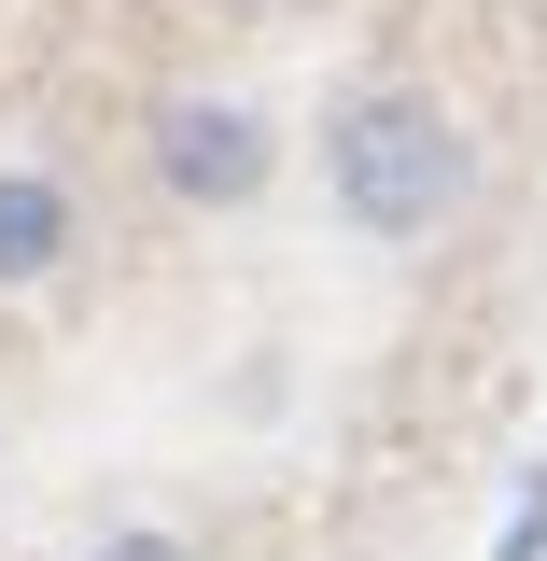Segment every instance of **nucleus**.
<instances>
[{"instance_id": "nucleus-3", "label": "nucleus", "mask_w": 547, "mask_h": 561, "mask_svg": "<svg viewBox=\"0 0 547 561\" xmlns=\"http://www.w3.org/2000/svg\"><path fill=\"white\" fill-rule=\"evenodd\" d=\"M57 253H70V183L57 169H0V295L57 280Z\"/></svg>"}, {"instance_id": "nucleus-1", "label": "nucleus", "mask_w": 547, "mask_h": 561, "mask_svg": "<svg viewBox=\"0 0 547 561\" xmlns=\"http://www.w3.org/2000/svg\"><path fill=\"white\" fill-rule=\"evenodd\" d=\"M323 183H338L351 239L408 253V239H435L464 210V127L421 84H365V99H338V127H323Z\"/></svg>"}, {"instance_id": "nucleus-4", "label": "nucleus", "mask_w": 547, "mask_h": 561, "mask_svg": "<svg viewBox=\"0 0 547 561\" xmlns=\"http://www.w3.org/2000/svg\"><path fill=\"white\" fill-rule=\"evenodd\" d=\"M491 561H547V463H520V491H505V534H491Z\"/></svg>"}, {"instance_id": "nucleus-2", "label": "nucleus", "mask_w": 547, "mask_h": 561, "mask_svg": "<svg viewBox=\"0 0 547 561\" xmlns=\"http://www.w3.org/2000/svg\"><path fill=\"white\" fill-rule=\"evenodd\" d=\"M155 183L183 210H239L267 183V113L253 99H169L155 113Z\"/></svg>"}, {"instance_id": "nucleus-5", "label": "nucleus", "mask_w": 547, "mask_h": 561, "mask_svg": "<svg viewBox=\"0 0 547 561\" xmlns=\"http://www.w3.org/2000/svg\"><path fill=\"white\" fill-rule=\"evenodd\" d=\"M99 561H197V548H169V534H99Z\"/></svg>"}]
</instances>
